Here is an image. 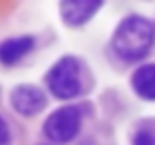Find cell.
<instances>
[{
  "instance_id": "cell-5",
  "label": "cell",
  "mask_w": 155,
  "mask_h": 145,
  "mask_svg": "<svg viewBox=\"0 0 155 145\" xmlns=\"http://www.w3.org/2000/svg\"><path fill=\"white\" fill-rule=\"evenodd\" d=\"M11 102H13V109L17 113H21L26 117H32L45 107V96L34 85H19V88L13 90Z\"/></svg>"
},
{
  "instance_id": "cell-8",
  "label": "cell",
  "mask_w": 155,
  "mask_h": 145,
  "mask_svg": "<svg viewBox=\"0 0 155 145\" xmlns=\"http://www.w3.org/2000/svg\"><path fill=\"white\" fill-rule=\"evenodd\" d=\"M134 145H155V134L151 130H138L134 136Z\"/></svg>"
},
{
  "instance_id": "cell-7",
  "label": "cell",
  "mask_w": 155,
  "mask_h": 145,
  "mask_svg": "<svg viewBox=\"0 0 155 145\" xmlns=\"http://www.w3.org/2000/svg\"><path fill=\"white\" fill-rule=\"evenodd\" d=\"M134 92L144 100H155V64L140 66L132 77Z\"/></svg>"
},
{
  "instance_id": "cell-2",
  "label": "cell",
  "mask_w": 155,
  "mask_h": 145,
  "mask_svg": "<svg viewBox=\"0 0 155 145\" xmlns=\"http://www.w3.org/2000/svg\"><path fill=\"white\" fill-rule=\"evenodd\" d=\"M47 85L60 100H70L81 94V66L74 58L58 60L47 73Z\"/></svg>"
},
{
  "instance_id": "cell-9",
  "label": "cell",
  "mask_w": 155,
  "mask_h": 145,
  "mask_svg": "<svg viewBox=\"0 0 155 145\" xmlns=\"http://www.w3.org/2000/svg\"><path fill=\"white\" fill-rule=\"evenodd\" d=\"M11 143V132H9V126L7 122L0 117V145H9Z\"/></svg>"
},
{
  "instance_id": "cell-4",
  "label": "cell",
  "mask_w": 155,
  "mask_h": 145,
  "mask_svg": "<svg viewBox=\"0 0 155 145\" xmlns=\"http://www.w3.org/2000/svg\"><path fill=\"white\" fill-rule=\"evenodd\" d=\"M104 0H62L60 13L68 26H81L94 17V13L102 7Z\"/></svg>"
},
{
  "instance_id": "cell-6",
  "label": "cell",
  "mask_w": 155,
  "mask_h": 145,
  "mask_svg": "<svg viewBox=\"0 0 155 145\" xmlns=\"http://www.w3.org/2000/svg\"><path fill=\"white\" fill-rule=\"evenodd\" d=\"M32 49H34V39L32 36L7 39L5 43H0V62L5 66H13L19 60H24Z\"/></svg>"
},
{
  "instance_id": "cell-3",
  "label": "cell",
  "mask_w": 155,
  "mask_h": 145,
  "mask_svg": "<svg viewBox=\"0 0 155 145\" xmlns=\"http://www.w3.org/2000/svg\"><path fill=\"white\" fill-rule=\"evenodd\" d=\"M81 122H83V111L77 105H68V107H60L55 109L47 122H45V134L55 141V143H68L72 141L79 130H81Z\"/></svg>"
},
{
  "instance_id": "cell-1",
  "label": "cell",
  "mask_w": 155,
  "mask_h": 145,
  "mask_svg": "<svg viewBox=\"0 0 155 145\" xmlns=\"http://www.w3.org/2000/svg\"><path fill=\"white\" fill-rule=\"evenodd\" d=\"M153 41H155L153 24L140 15H132L119 24L113 36V49L119 58L127 62H138L151 51Z\"/></svg>"
}]
</instances>
